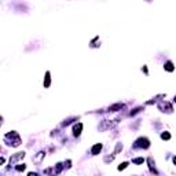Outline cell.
I'll list each match as a JSON object with an SVG mask.
<instances>
[{"mask_svg": "<svg viewBox=\"0 0 176 176\" xmlns=\"http://www.w3.org/2000/svg\"><path fill=\"white\" fill-rule=\"evenodd\" d=\"M150 146V142H149L147 138H139L138 140L135 142V147H143V149H147Z\"/></svg>", "mask_w": 176, "mask_h": 176, "instance_id": "cell-1", "label": "cell"}, {"mask_svg": "<svg viewBox=\"0 0 176 176\" xmlns=\"http://www.w3.org/2000/svg\"><path fill=\"white\" fill-rule=\"evenodd\" d=\"M158 107L161 111H166V113H171V111H172V106H171V103H168V102H162Z\"/></svg>", "mask_w": 176, "mask_h": 176, "instance_id": "cell-2", "label": "cell"}, {"mask_svg": "<svg viewBox=\"0 0 176 176\" xmlns=\"http://www.w3.org/2000/svg\"><path fill=\"white\" fill-rule=\"evenodd\" d=\"M124 107V103H114L111 106H109V111H118Z\"/></svg>", "mask_w": 176, "mask_h": 176, "instance_id": "cell-3", "label": "cell"}, {"mask_svg": "<svg viewBox=\"0 0 176 176\" xmlns=\"http://www.w3.org/2000/svg\"><path fill=\"white\" fill-rule=\"evenodd\" d=\"M100 150H102V143H96V145L91 149V153H92L94 155H96V154L100 153Z\"/></svg>", "mask_w": 176, "mask_h": 176, "instance_id": "cell-4", "label": "cell"}, {"mask_svg": "<svg viewBox=\"0 0 176 176\" xmlns=\"http://www.w3.org/2000/svg\"><path fill=\"white\" fill-rule=\"evenodd\" d=\"M81 129H83V124H81V122H79L77 125H74V127H73V134L76 135V136H79V135L81 134Z\"/></svg>", "mask_w": 176, "mask_h": 176, "instance_id": "cell-5", "label": "cell"}, {"mask_svg": "<svg viewBox=\"0 0 176 176\" xmlns=\"http://www.w3.org/2000/svg\"><path fill=\"white\" fill-rule=\"evenodd\" d=\"M25 157V153L22 151V153H17L15 155H13L10 158V165H11V162H14V161H17V160H19V158H24Z\"/></svg>", "mask_w": 176, "mask_h": 176, "instance_id": "cell-6", "label": "cell"}, {"mask_svg": "<svg viewBox=\"0 0 176 176\" xmlns=\"http://www.w3.org/2000/svg\"><path fill=\"white\" fill-rule=\"evenodd\" d=\"M164 69L168 70V72H173V69H175V68H173V63L171 62V61H168V62L165 63V66H164Z\"/></svg>", "mask_w": 176, "mask_h": 176, "instance_id": "cell-7", "label": "cell"}, {"mask_svg": "<svg viewBox=\"0 0 176 176\" xmlns=\"http://www.w3.org/2000/svg\"><path fill=\"white\" fill-rule=\"evenodd\" d=\"M50 83H51V79H50V72H47V74H45V81H44V87H45V88H48V87H50Z\"/></svg>", "mask_w": 176, "mask_h": 176, "instance_id": "cell-8", "label": "cell"}, {"mask_svg": "<svg viewBox=\"0 0 176 176\" xmlns=\"http://www.w3.org/2000/svg\"><path fill=\"white\" fill-rule=\"evenodd\" d=\"M44 155H45V153H44V151H40V153H39V155L35 158V162H40V161H41V158L44 157Z\"/></svg>", "mask_w": 176, "mask_h": 176, "instance_id": "cell-9", "label": "cell"}, {"mask_svg": "<svg viewBox=\"0 0 176 176\" xmlns=\"http://www.w3.org/2000/svg\"><path fill=\"white\" fill-rule=\"evenodd\" d=\"M143 161H145L143 158H135V160H132V162H134V164H142Z\"/></svg>", "mask_w": 176, "mask_h": 176, "instance_id": "cell-10", "label": "cell"}, {"mask_svg": "<svg viewBox=\"0 0 176 176\" xmlns=\"http://www.w3.org/2000/svg\"><path fill=\"white\" fill-rule=\"evenodd\" d=\"M161 138L162 139H169L171 138V135H169L168 132H164V134H161Z\"/></svg>", "mask_w": 176, "mask_h": 176, "instance_id": "cell-11", "label": "cell"}, {"mask_svg": "<svg viewBox=\"0 0 176 176\" xmlns=\"http://www.w3.org/2000/svg\"><path fill=\"white\" fill-rule=\"evenodd\" d=\"M127 166H128V162H122V164L118 166V171H121V169H125Z\"/></svg>", "mask_w": 176, "mask_h": 176, "instance_id": "cell-12", "label": "cell"}, {"mask_svg": "<svg viewBox=\"0 0 176 176\" xmlns=\"http://www.w3.org/2000/svg\"><path fill=\"white\" fill-rule=\"evenodd\" d=\"M25 169V164H22V165H18L17 166V171H24Z\"/></svg>", "mask_w": 176, "mask_h": 176, "instance_id": "cell-13", "label": "cell"}, {"mask_svg": "<svg viewBox=\"0 0 176 176\" xmlns=\"http://www.w3.org/2000/svg\"><path fill=\"white\" fill-rule=\"evenodd\" d=\"M173 162H175V164H176V157H175V158H173Z\"/></svg>", "mask_w": 176, "mask_h": 176, "instance_id": "cell-14", "label": "cell"}, {"mask_svg": "<svg viewBox=\"0 0 176 176\" xmlns=\"http://www.w3.org/2000/svg\"><path fill=\"white\" fill-rule=\"evenodd\" d=\"M175 102H176V95H175Z\"/></svg>", "mask_w": 176, "mask_h": 176, "instance_id": "cell-15", "label": "cell"}]
</instances>
